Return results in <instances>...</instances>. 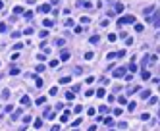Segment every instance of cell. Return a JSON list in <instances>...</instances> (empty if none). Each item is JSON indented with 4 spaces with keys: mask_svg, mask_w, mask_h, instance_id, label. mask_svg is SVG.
I'll list each match as a JSON object with an SVG mask.
<instances>
[{
    "mask_svg": "<svg viewBox=\"0 0 160 131\" xmlns=\"http://www.w3.org/2000/svg\"><path fill=\"white\" fill-rule=\"evenodd\" d=\"M149 21H151L152 25L156 27V29H158V27H160V19H158V10H156V14H152V16L149 17Z\"/></svg>",
    "mask_w": 160,
    "mask_h": 131,
    "instance_id": "cell-1",
    "label": "cell"
},
{
    "mask_svg": "<svg viewBox=\"0 0 160 131\" xmlns=\"http://www.w3.org/2000/svg\"><path fill=\"white\" fill-rule=\"evenodd\" d=\"M118 23H120V25H124V23H135V17L133 16H124V17H120Z\"/></svg>",
    "mask_w": 160,
    "mask_h": 131,
    "instance_id": "cell-2",
    "label": "cell"
},
{
    "mask_svg": "<svg viewBox=\"0 0 160 131\" xmlns=\"http://www.w3.org/2000/svg\"><path fill=\"white\" fill-rule=\"evenodd\" d=\"M39 12L48 14V12H52V6H50V4H41V6H39Z\"/></svg>",
    "mask_w": 160,
    "mask_h": 131,
    "instance_id": "cell-3",
    "label": "cell"
},
{
    "mask_svg": "<svg viewBox=\"0 0 160 131\" xmlns=\"http://www.w3.org/2000/svg\"><path fill=\"white\" fill-rule=\"evenodd\" d=\"M124 75H125V68H124V66L114 70V77H124Z\"/></svg>",
    "mask_w": 160,
    "mask_h": 131,
    "instance_id": "cell-4",
    "label": "cell"
},
{
    "mask_svg": "<svg viewBox=\"0 0 160 131\" xmlns=\"http://www.w3.org/2000/svg\"><path fill=\"white\" fill-rule=\"evenodd\" d=\"M75 6H77V8H93V4H91V2H89V0H79V2H75Z\"/></svg>",
    "mask_w": 160,
    "mask_h": 131,
    "instance_id": "cell-5",
    "label": "cell"
},
{
    "mask_svg": "<svg viewBox=\"0 0 160 131\" xmlns=\"http://www.w3.org/2000/svg\"><path fill=\"white\" fill-rule=\"evenodd\" d=\"M112 12H116V14L124 12V4H122V2H116V4H114V10H112Z\"/></svg>",
    "mask_w": 160,
    "mask_h": 131,
    "instance_id": "cell-6",
    "label": "cell"
},
{
    "mask_svg": "<svg viewBox=\"0 0 160 131\" xmlns=\"http://www.w3.org/2000/svg\"><path fill=\"white\" fill-rule=\"evenodd\" d=\"M43 118H46V120H54L56 114H54V112H48V110H44V112H43Z\"/></svg>",
    "mask_w": 160,
    "mask_h": 131,
    "instance_id": "cell-7",
    "label": "cell"
},
{
    "mask_svg": "<svg viewBox=\"0 0 160 131\" xmlns=\"http://www.w3.org/2000/svg\"><path fill=\"white\" fill-rule=\"evenodd\" d=\"M60 60H62V62L70 60V52H68V50H62V52H60Z\"/></svg>",
    "mask_w": 160,
    "mask_h": 131,
    "instance_id": "cell-8",
    "label": "cell"
},
{
    "mask_svg": "<svg viewBox=\"0 0 160 131\" xmlns=\"http://www.w3.org/2000/svg\"><path fill=\"white\" fill-rule=\"evenodd\" d=\"M70 81H71V77H68V75H66V77H60V79H58V83H60V85H68Z\"/></svg>",
    "mask_w": 160,
    "mask_h": 131,
    "instance_id": "cell-9",
    "label": "cell"
},
{
    "mask_svg": "<svg viewBox=\"0 0 160 131\" xmlns=\"http://www.w3.org/2000/svg\"><path fill=\"white\" fill-rule=\"evenodd\" d=\"M154 10H156V4H151V6H147V8H145V14L149 16V14H151V12H154Z\"/></svg>",
    "mask_w": 160,
    "mask_h": 131,
    "instance_id": "cell-10",
    "label": "cell"
},
{
    "mask_svg": "<svg viewBox=\"0 0 160 131\" xmlns=\"http://www.w3.org/2000/svg\"><path fill=\"white\" fill-rule=\"evenodd\" d=\"M10 75H19V68L18 66H12L10 68Z\"/></svg>",
    "mask_w": 160,
    "mask_h": 131,
    "instance_id": "cell-11",
    "label": "cell"
},
{
    "mask_svg": "<svg viewBox=\"0 0 160 131\" xmlns=\"http://www.w3.org/2000/svg\"><path fill=\"white\" fill-rule=\"evenodd\" d=\"M68 120H70V112H64V114L60 116V122H62V123H66Z\"/></svg>",
    "mask_w": 160,
    "mask_h": 131,
    "instance_id": "cell-12",
    "label": "cell"
},
{
    "mask_svg": "<svg viewBox=\"0 0 160 131\" xmlns=\"http://www.w3.org/2000/svg\"><path fill=\"white\" fill-rule=\"evenodd\" d=\"M141 79H143V81H147V79H151V73H149L147 70H143V71H141Z\"/></svg>",
    "mask_w": 160,
    "mask_h": 131,
    "instance_id": "cell-13",
    "label": "cell"
},
{
    "mask_svg": "<svg viewBox=\"0 0 160 131\" xmlns=\"http://www.w3.org/2000/svg\"><path fill=\"white\" fill-rule=\"evenodd\" d=\"M141 98H143V100H149V98H151V91H143V93H141Z\"/></svg>",
    "mask_w": 160,
    "mask_h": 131,
    "instance_id": "cell-14",
    "label": "cell"
},
{
    "mask_svg": "<svg viewBox=\"0 0 160 131\" xmlns=\"http://www.w3.org/2000/svg\"><path fill=\"white\" fill-rule=\"evenodd\" d=\"M33 127H35V129L43 127V120H41V118H39V120H35V122H33Z\"/></svg>",
    "mask_w": 160,
    "mask_h": 131,
    "instance_id": "cell-15",
    "label": "cell"
},
{
    "mask_svg": "<svg viewBox=\"0 0 160 131\" xmlns=\"http://www.w3.org/2000/svg\"><path fill=\"white\" fill-rule=\"evenodd\" d=\"M33 79H35V85L37 87H43V79L39 77V75H33Z\"/></svg>",
    "mask_w": 160,
    "mask_h": 131,
    "instance_id": "cell-16",
    "label": "cell"
},
{
    "mask_svg": "<svg viewBox=\"0 0 160 131\" xmlns=\"http://www.w3.org/2000/svg\"><path fill=\"white\" fill-rule=\"evenodd\" d=\"M98 41H100L98 35H93V37H91V44H98Z\"/></svg>",
    "mask_w": 160,
    "mask_h": 131,
    "instance_id": "cell-17",
    "label": "cell"
},
{
    "mask_svg": "<svg viewBox=\"0 0 160 131\" xmlns=\"http://www.w3.org/2000/svg\"><path fill=\"white\" fill-rule=\"evenodd\" d=\"M147 66H149V56H145V58H143V60H141V68H143V70H145V68H147Z\"/></svg>",
    "mask_w": 160,
    "mask_h": 131,
    "instance_id": "cell-18",
    "label": "cell"
},
{
    "mask_svg": "<svg viewBox=\"0 0 160 131\" xmlns=\"http://www.w3.org/2000/svg\"><path fill=\"white\" fill-rule=\"evenodd\" d=\"M137 91H139V87H129V89H127V93H125V95H133V93H137Z\"/></svg>",
    "mask_w": 160,
    "mask_h": 131,
    "instance_id": "cell-19",
    "label": "cell"
},
{
    "mask_svg": "<svg viewBox=\"0 0 160 131\" xmlns=\"http://www.w3.org/2000/svg\"><path fill=\"white\" fill-rule=\"evenodd\" d=\"M29 102H31V98H29L27 95H25V96H21V104H23V106H27Z\"/></svg>",
    "mask_w": 160,
    "mask_h": 131,
    "instance_id": "cell-20",
    "label": "cell"
},
{
    "mask_svg": "<svg viewBox=\"0 0 160 131\" xmlns=\"http://www.w3.org/2000/svg\"><path fill=\"white\" fill-rule=\"evenodd\" d=\"M14 14L18 16V14H23V8L21 6H14Z\"/></svg>",
    "mask_w": 160,
    "mask_h": 131,
    "instance_id": "cell-21",
    "label": "cell"
},
{
    "mask_svg": "<svg viewBox=\"0 0 160 131\" xmlns=\"http://www.w3.org/2000/svg\"><path fill=\"white\" fill-rule=\"evenodd\" d=\"M2 98H4V100H8V98H10V91H8V89H4V91H2Z\"/></svg>",
    "mask_w": 160,
    "mask_h": 131,
    "instance_id": "cell-22",
    "label": "cell"
},
{
    "mask_svg": "<svg viewBox=\"0 0 160 131\" xmlns=\"http://www.w3.org/2000/svg\"><path fill=\"white\" fill-rule=\"evenodd\" d=\"M18 118H21V110H18V112H12V120H18Z\"/></svg>",
    "mask_w": 160,
    "mask_h": 131,
    "instance_id": "cell-23",
    "label": "cell"
},
{
    "mask_svg": "<svg viewBox=\"0 0 160 131\" xmlns=\"http://www.w3.org/2000/svg\"><path fill=\"white\" fill-rule=\"evenodd\" d=\"M143 29H145L143 23H135V31H137V33H143Z\"/></svg>",
    "mask_w": 160,
    "mask_h": 131,
    "instance_id": "cell-24",
    "label": "cell"
},
{
    "mask_svg": "<svg viewBox=\"0 0 160 131\" xmlns=\"http://www.w3.org/2000/svg\"><path fill=\"white\" fill-rule=\"evenodd\" d=\"M98 112H100V114H108V112H110V108H108V106H100V108H98Z\"/></svg>",
    "mask_w": 160,
    "mask_h": 131,
    "instance_id": "cell-25",
    "label": "cell"
},
{
    "mask_svg": "<svg viewBox=\"0 0 160 131\" xmlns=\"http://www.w3.org/2000/svg\"><path fill=\"white\" fill-rule=\"evenodd\" d=\"M104 123H106L108 127H110V125H114V118H112V116H110V118H106V120H104Z\"/></svg>",
    "mask_w": 160,
    "mask_h": 131,
    "instance_id": "cell-26",
    "label": "cell"
},
{
    "mask_svg": "<svg viewBox=\"0 0 160 131\" xmlns=\"http://www.w3.org/2000/svg\"><path fill=\"white\" fill-rule=\"evenodd\" d=\"M93 56H95V52L89 50V52H85V60H93Z\"/></svg>",
    "mask_w": 160,
    "mask_h": 131,
    "instance_id": "cell-27",
    "label": "cell"
},
{
    "mask_svg": "<svg viewBox=\"0 0 160 131\" xmlns=\"http://www.w3.org/2000/svg\"><path fill=\"white\" fill-rule=\"evenodd\" d=\"M66 98H68V100H73V98H75V95H73L71 91H68V93H66Z\"/></svg>",
    "mask_w": 160,
    "mask_h": 131,
    "instance_id": "cell-28",
    "label": "cell"
},
{
    "mask_svg": "<svg viewBox=\"0 0 160 131\" xmlns=\"http://www.w3.org/2000/svg\"><path fill=\"white\" fill-rule=\"evenodd\" d=\"M48 66H50V68H58V66H60V62H58V60H50V64H48Z\"/></svg>",
    "mask_w": 160,
    "mask_h": 131,
    "instance_id": "cell-29",
    "label": "cell"
},
{
    "mask_svg": "<svg viewBox=\"0 0 160 131\" xmlns=\"http://www.w3.org/2000/svg\"><path fill=\"white\" fill-rule=\"evenodd\" d=\"M23 16H25V19H33V12H23Z\"/></svg>",
    "mask_w": 160,
    "mask_h": 131,
    "instance_id": "cell-30",
    "label": "cell"
},
{
    "mask_svg": "<svg viewBox=\"0 0 160 131\" xmlns=\"http://www.w3.org/2000/svg\"><path fill=\"white\" fill-rule=\"evenodd\" d=\"M43 23H44V27H46V29H50V27H52V21H50V19H44Z\"/></svg>",
    "mask_w": 160,
    "mask_h": 131,
    "instance_id": "cell-31",
    "label": "cell"
},
{
    "mask_svg": "<svg viewBox=\"0 0 160 131\" xmlns=\"http://www.w3.org/2000/svg\"><path fill=\"white\" fill-rule=\"evenodd\" d=\"M56 44H58V46H64V44H66V39H58Z\"/></svg>",
    "mask_w": 160,
    "mask_h": 131,
    "instance_id": "cell-32",
    "label": "cell"
},
{
    "mask_svg": "<svg viewBox=\"0 0 160 131\" xmlns=\"http://www.w3.org/2000/svg\"><path fill=\"white\" fill-rule=\"evenodd\" d=\"M104 95H106L104 89H98V91H97V96H104Z\"/></svg>",
    "mask_w": 160,
    "mask_h": 131,
    "instance_id": "cell-33",
    "label": "cell"
},
{
    "mask_svg": "<svg viewBox=\"0 0 160 131\" xmlns=\"http://www.w3.org/2000/svg\"><path fill=\"white\" fill-rule=\"evenodd\" d=\"M44 100H46V96H39L37 98V104H44Z\"/></svg>",
    "mask_w": 160,
    "mask_h": 131,
    "instance_id": "cell-34",
    "label": "cell"
},
{
    "mask_svg": "<svg viewBox=\"0 0 160 131\" xmlns=\"http://www.w3.org/2000/svg\"><path fill=\"white\" fill-rule=\"evenodd\" d=\"M149 102H151V104H156V102H158V96H151Z\"/></svg>",
    "mask_w": 160,
    "mask_h": 131,
    "instance_id": "cell-35",
    "label": "cell"
},
{
    "mask_svg": "<svg viewBox=\"0 0 160 131\" xmlns=\"http://www.w3.org/2000/svg\"><path fill=\"white\" fill-rule=\"evenodd\" d=\"M122 112H124L122 108H114V116H122Z\"/></svg>",
    "mask_w": 160,
    "mask_h": 131,
    "instance_id": "cell-36",
    "label": "cell"
},
{
    "mask_svg": "<svg viewBox=\"0 0 160 131\" xmlns=\"http://www.w3.org/2000/svg\"><path fill=\"white\" fill-rule=\"evenodd\" d=\"M135 108H137V102H129L127 104V110H135Z\"/></svg>",
    "mask_w": 160,
    "mask_h": 131,
    "instance_id": "cell-37",
    "label": "cell"
},
{
    "mask_svg": "<svg viewBox=\"0 0 160 131\" xmlns=\"http://www.w3.org/2000/svg\"><path fill=\"white\" fill-rule=\"evenodd\" d=\"M4 112H6V114H10V112H14V106H10V104H8L6 108H4Z\"/></svg>",
    "mask_w": 160,
    "mask_h": 131,
    "instance_id": "cell-38",
    "label": "cell"
},
{
    "mask_svg": "<svg viewBox=\"0 0 160 131\" xmlns=\"http://www.w3.org/2000/svg\"><path fill=\"white\" fill-rule=\"evenodd\" d=\"M129 71H131V73L137 71V64H129Z\"/></svg>",
    "mask_w": 160,
    "mask_h": 131,
    "instance_id": "cell-39",
    "label": "cell"
},
{
    "mask_svg": "<svg viewBox=\"0 0 160 131\" xmlns=\"http://www.w3.org/2000/svg\"><path fill=\"white\" fill-rule=\"evenodd\" d=\"M31 120H33L31 116H23V123H31Z\"/></svg>",
    "mask_w": 160,
    "mask_h": 131,
    "instance_id": "cell-40",
    "label": "cell"
},
{
    "mask_svg": "<svg viewBox=\"0 0 160 131\" xmlns=\"http://www.w3.org/2000/svg\"><path fill=\"white\" fill-rule=\"evenodd\" d=\"M73 33H77V35H79V33H83V27H81V25H77L75 29H73Z\"/></svg>",
    "mask_w": 160,
    "mask_h": 131,
    "instance_id": "cell-41",
    "label": "cell"
},
{
    "mask_svg": "<svg viewBox=\"0 0 160 131\" xmlns=\"http://www.w3.org/2000/svg\"><path fill=\"white\" fill-rule=\"evenodd\" d=\"M81 110H83V106H81V104H77V106H75V108H73V112H75V114H79Z\"/></svg>",
    "mask_w": 160,
    "mask_h": 131,
    "instance_id": "cell-42",
    "label": "cell"
},
{
    "mask_svg": "<svg viewBox=\"0 0 160 131\" xmlns=\"http://www.w3.org/2000/svg\"><path fill=\"white\" fill-rule=\"evenodd\" d=\"M39 35H41V39H44V37H48V31H46V29H44V31H41V33H39Z\"/></svg>",
    "mask_w": 160,
    "mask_h": 131,
    "instance_id": "cell-43",
    "label": "cell"
},
{
    "mask_svg": "<svg viewBox=\"0 0 160 131\" xmlns=\"http://www.w3.org/2000/svg\"><path fill=\"white\" fill-rule=\"evenodd\" d=\"M116 39H118V35H108V41H110V43H114Z\"/></svg>",
    "mask_w": 160,
    "mask_h": 131,
    "instance_id": "cell-44",
    "label": "cell"
},
{
    "mask_svg": "<svg viewBox=\"0 0 160 131\" xmlns=\"http://www.w3.org/2000/svg\"><path fill=\"white\" fill-rule=\"evenodd\" d=\"M125 44H127V46H131V44H133V39H131V37H127V39H125Z\"/></svg>",
    "mask_w": 160,
    "mask_h": 131,
    "instance_id": "cell-45",
    "label": "cell"
},
{
    "mask_svg": "<svg viewBox=\"0 0 160 131\" xmlns=\"http://www.w3.org/2000/svg\"><path fill=\"white\" fill-rule=\"evenodd\" d=\"M41 71H44V66H43V64H39V66H37V73H41Z\"/></svg>",
    "mask_w": 160,
    "mask_h": 131,
    "instance_id": "cell-46",
    "label": "cell"
},
{
    "mask_svg": "<svg viewBox=\"0 0 160 131\" xmlns=\"http://www.w3.org/2000/svg\"><path fill=\"white\" fill-rule=\"evenodd\" d=\"M118 102H120V104H125V102H127V98H125V96H120V98H118Z\"/></svg>",
    "mask_w": 160,
    "mask_h": 131,
    "instance_id": "cell-47",
    "label": "cell"
},
{
    "mask_svg": "<svg viewBox=\"0 0 160 131\" xmlns=\"http://www.w3.org/2000/svg\"><path fill=\"white\" fill-rule=\"evenodd\" d=\"M71 125H73V127H77V125H81V118H77V120H75V122H73Z\"/></svg>",
    "mask_w": 160,
    "mask_h": 131,
    "instance_id": "cell-48",
    "label": "cell"
},
{
    "mask_svg": "<svg viewBox=\"0 0 160 131\" xmlns=\"http://www.w3.org/2000/svg\"><path fill=\"white\" fill-rule=\"evenodd\" d=\"M116 56H118V58H124V56H125V50H120V52H116Z\"/></svg>",
    "mask_w": 160,
    "mask_h": 131,
    "instance_id": "cell-49",
    "label": "cell"
},
{
    "mask_svg": "<svg viewBox=\"0 0 160 131\" xmlns=\"http://www.w3.org/2000/svg\"><path fill=\"white\" fill-rule=\"evenodd\" d=\"M93 95H95V91H93V89H89V91L85 93V96H93Z\"/></svg>",
    "mask_w": 160,
    "mask_h": 131,
    "instance_id": "cell-50",
    "label": "cell"
},
{
    "mask_svg": "<svg viewBox=\"0 0 160 131\" xmlns=\"http://www.w3.org/2000/svg\"><path fill=\"white\" fill-rule=\"evenodd\" d=\"M118 125H120V127H122V129H125V127H127V122H120V123H118Z\"/></svg>",
    "mask_w": 160,
    "mask_h": 131,
    "instance_id": "cell-51",
    "label": "cell"
},
{
    "mask_svg": "<svg viewBox=\"0 0 160 131\" xmlns=\"http://www.w3.org/2000/svg\"><path fill=\"white\" fill-rule=\"evenodd\" d=\"M6 31V23H0V33H4Z\"/></svg>",
    "mask_w": 160,
    "mask_h": 131,
    "instance_id": "cell-52",
    "label": "cell"
},
{
    "mask_svg": "<svg viewBox=\"0 0 160 131\" xmlns=\"http://www.w3.org/2000/svg\"><path fill=\"white\" fill-rule=\"evenodd\" d=\"M50 131H60V125H54V127H52Z\"/></svg>",
    "mask_w": 160,
    "mask_h": 131,
    "instance_id": "cell-53",
    "label": "cell"
},
{
    "mask_svg": "<svg viewBox=\"0 0 160 131\" xmlns=\"http://www.w3.org/2000/svg\"><path fill=\"white\" fill-rule=\"evenodd\" d=\"M0 10H4V2H0Z\"/></svg>",
    "mask_w": 160,
    "mask_h": 131,
    "instance_id": "cell-54",
    "label": "cell"
}]
</instances>
